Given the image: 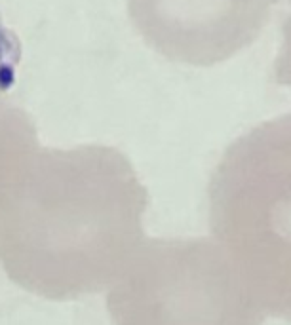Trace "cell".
Masks as SVG:
<instances>
[{
    "instance_id": "1",
    "label": "cell",
    "mask_w": 291,
    "mask_h": 325,
    "mask_svg": "<svg viewBox=\"0 0 291 325\" xmlns=\"http://www.w3.org/2000/svg\"><path fill=\"white\" fill-rule=\"evenodd\" d=\"M265 143L240 196V280L265 316L291 322V150Z\"/></svg>"
}]
</instances>
